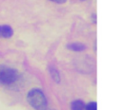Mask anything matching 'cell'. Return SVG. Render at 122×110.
I'll list each match as a JSON object with an SVG mask.
<instances>
[{"label": "cell", "mask_w": 122, "mask_h": 110, "mask_svg": "<svg viewBox=\"0 0 122 110\" xmlns=\"http://www.w3.org/2000/svg\"><path fill=\"white\" fill-rule=\"evenodd\" d=\"M85 110H97V103L95 101H91L87 103Z\"/></svg>", "instance_id": "7"}, {"label": "cell", "mask_w": 122, "mask_h": 110, "mask_svg": "<svg viewBox=\"0 0 122 110\" xmlns=\"http://www.w3.org/2000/svg\"><path fill=\"white\" fill-rule=\"evenodd\" d=\"M27 101L30 103V105L35 110H47L48 109L47 99L43 91L38 88H33L28 92Z\"/></svg>", "instance_id": "1"}, {"label": "cell", "mask_w": 122, "mask_h": 110, "mask_svg": "<svg viewBox=\"0 0 122 110\" xmlns=\"http://www.w3.org/2000/svg\"><path fill=\"white\" fill-rule=\"evenodd\" d=\"M47 110H54V109H47Z\"/></svg>", "instance_id": "9"}, {"label": "cell", "mask_w": 122, "mask_h": 110, "mask_svg": "<svg viewBox=\"0 0 122 110\" xmlns=\"http://www.w3.org/2000/svg\"><path fill=\"white\" fill-rule=\"evenodd\" d=\"M86 104L82 100H74L71 103V110H85Z\"/></svg>", "instance_id": "5"}, {"label": "cell", "mask_w": 122, "mask_h": 110, "mask_svg": "<svg viewBox=\"0 0 122 110\" xmlns=\"http://www.w3.org/2000/svg\"><path fill=\"white\" fill-rule=\"evenodd\" d=\"M50 1H51L53 3H56V4H64L67 0H50Z\"/></svg>", "instance_id": "8"}, {"label": "cell", "mask_w": 122, "mask_h": 110, "mask_svg": "<svg viewBox=\"0 0 122 110\" xmlns=\"http://www.w3.org/2000/svg\"><path fill=\"white\" fill-rule=\"evenodd\" d=\"M49 71H50V74H51V79H52L56 83H59L61 78H60V74H59L58 70H57L54 66H50V67H49Z\"/></svg>", "instance_id": "6"}, {"label": "cell", "mask_w": 122, "mask_h": 110, "mask_svg": "<svg viewBox=\"0 0 122 110\" xmlns=\"http://www.w3.org/2000/svg\"><path fill=\"white\" fill-rule=\"evenodd\" d=\"M13 34L12 28L8 25L0 26V38H10Z\"/></svg>", "instance_id": "3"}, {"label": "cell", "mask_w": 122, "mask_h": 110, "mask_svg": "<svg viewBox=\"0 0 122 110\" xmlns=\"http://www.w3.org/2000/svg\"><path fill=\"white\" fill-rule=\"evenodd\" d=\"M67 48L70 49V50H72V51H76V52H79V51H83L86 49V46L82 43H78V42H74V43H71V44H68L67 45Z\"/></svg>", "instance_id": "4"}, {"label": "cell", "mask_w": 122, "mask_h": 110, "mask_svg": "<svg viewBox=\"0 0 122 110\" xmlns=\"http://www.w3.org/2000/svg\"><path fill=\"white\" fill-rule=\"evenodd\" d=\"M19 74L16 69L6 65H0V83L3 85H11L17 82Z\"/></svg>", "instance_id": "2"}]
</instances>
